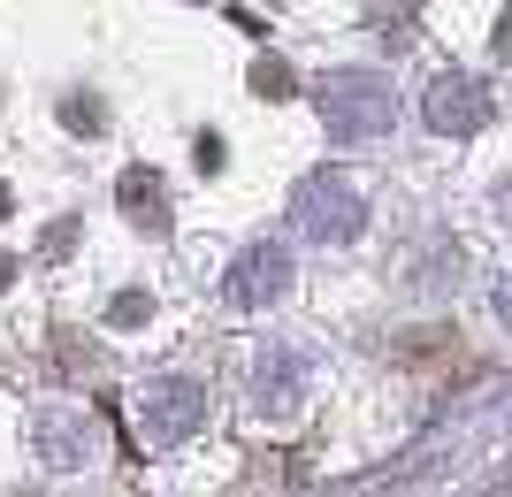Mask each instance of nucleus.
Returning a JSON list of instances; mask_svg holds the SVG:
<instances>
[{
    "label": "nucleus",
    "mask_w": 512,
    "mask_h": 497,
    "mask_svg": "<svg viewBox=\"0 0 512 497\" xmlns=\"http://www.w3.org/2000/svg\"><path fill=\"white\" fill-rule=\"evenodd\" d=\"M115 199H123V215L138 222V230H153V238L169 230V199H161V176L153 169H130L123 184H115Z\"/></svg>",
    "instance_id": "8"
},
{
    "label": "nucleus",
    "mask_w": 512,
    "mask_h": 497,
    "mask_svg": "<svg viewBox=\"0 0 512 497\" xmlns=\"http://www.w3.org/2000/svg\"><path fill=\"white\" fill-rule=\"evenodd\" d=\"M421 115H428V130H444V138H474V130L490 123V92H482V77H467V69H444V77H428Z\"/></svg>",
    "instance_id": "5"
},
{
    "label": "nucleus",
    "mask_w": 512,
    "mask_h": 497,
    "mask_svg": "<svg viewBox=\"0 0 512 497\" xmlns=\"http://www.w3.org/2000/svg\"><path fill=\"white\" fill-rule=\"evenodd\" d=\"M62 123L85 130V138H100V130H107V108L92 100V92H69V100H62Z\"/></svg>",
    "instance_id": "9"
},
{
    "label": "nucleus",
    "mask_w": 512,
    "mask_h": 497,
    "mask_svg": "<svg viewBox=\"0 0 512 497\" xmlns=\"http://www.w3.org/2000/svg\"><path fill=\"white\" fill-rule=\"evenodd\" d=\"M497 54H505V62H512V8H505V16H497Z\"/></svg>",
    "instance_id": "12"
},
{
    "label": "nucleus",
    "mask_w": 512,
    "mask_h": 497,
    "mask_svg": "<svg viewBox=\"0 0 512 497\" xmlns=\"http://www.w3.org/2000/svg\"><path fill=\"white\" fill-rule=\"evenodd\" d=\"M107 322H115V329H130V322H146V299H138V291H123V299L107 306Z\"/></svg>",
    "instance_id": "11"
},
{
    "label": "nucleus",
    "mask_w": 512,
    "mask_h": 497,
    "mask_svg": "<svg viewBox=\"0 0 512 497\" xmlns=\"http://www.w3.org/2000/svg\"><path fill=\"white\" fill-rule=\"evenodd\" d=\"M207 429V383H192V375H153L146 390H138V436L146 444H192V436Z\"/></svg>",
    "instance_id": "3"
},
{
    "label": "nucleus",
    "mask_w": 512,
    "mask_h": 497,
    "mask_svg": "<svg viewBox=\"0 0 512 497\" xmlns=\"http://www.w3.org/2000/svg\"><path fill=\"white\" fill-rule=\"evenodd\" d=\"M253 406L260 413H276V421H291V413L306 406V360L291 345H268L253 360Z\"/></svg>",
    "instance_id": "7"
},
{
    "label": "nucleus",
    "mask_w": 512,
    "mask_h": 497,
    "mask_svg": "<svg viewBox=\"0 0 512 497\" xmlns=\"http://www.w3.org/2000/svg\"><path fill=\"white\" fill-rule=\"evenodd\" d=\"M283 291H291V245H276V238H253L230 260V276H222L230 306H276Z\"/></svg>",
    "instance_id": "4"
},
{
    "label": "nucleus",
    "mask_w": 512,
    "mask_h": 497,
    "mask_svg": "<svg viewBox=\"0 0 512 497\" xmlns=\"http://www.w3.org/2000/svg\"><path fill=\"white\" fill-rule=\"evenodd\" d=\"M321 123L337 146H367V138H383L390 130V85L375 69H337V77H321Z\"/></svg>",
    "instance_id": "2"
},
{
    "label": "nucleus",
    "mask_w": 512,
    "mask_h": 497,
    "mask_svg": "<svg viewBox=\"0 0 512 497\" xmlns=\"http://www.w3.org/2000/svg\"><path fill=\"white\" fill-rule=\"evenodd\" d=\"M0 215H8V192H0Z\"/></svg>",
    "instance_id": "14"
},
{
    "label": "nucleus",
    "mask_w": 512,
    "mask_h": 497,
    "mask_svg": "<svg viewBox=\"0 0 512 497\" xmlns=\"http://www.w3.org/2000/svg\"><path fill=\"white\" fill-rule=\"evenodd\" d=\"M31 444H39V467H54V475H77V467L100 459V429H92L85 406H46Z\"/></svg>",
    "instance_id": "6"
},
{
    "label": "nucleus",
    "mask_w": 512,
    "mask_h": 497,
    "mask_svg": "<svg viewBox=\"0 0 512 497\" xmlns=\"http://www.w3.org/2000/svg\"><path fill=\"white\" fill-rule=\"evenodd\" d=\"M253 92H276L283 100V92H291V69L283 62H253Z\"/></svg>",
    "instance_id": "10"
},
{
    "label": "nucleus",
    "mask_w": 512,
    "mask_h": 497,
    "mask_svg": "<svg viewBox=\"0 0 512 497\" xmlns=\"http://www.w3.org/2000/svg\"><path fill=\"white\" fill-rule=\"evenodd\" d=\"M291 230H299L306 245H352L367 230V199H360V184L352 176H337V169H314L291 192Z\"/></svg>",
    "instance_id": "1"
},
{
    "label": "nucleus",
    "mask_w": 512,
    "mask_h": 497,
    "mask_svg": "<svg viewBox=\"0 0 512 497\" xmlns=\"http://www.w3.org/2000/svg\"><path fill=\"white\" fill-rule=\"evenodd\" d=\"M497 322L512 329V283H497Z\"/></svg>",
    "instance_id": "13"
}]
</instances>
